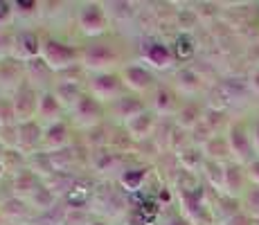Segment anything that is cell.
<instances>
[{
	"mask_svg": "<svg viewBox=\"0 0 259 225\" xmlns=\"http://www.w3.org/2000/svg\"><path fill=\"white\" fill-rule=\"evenodd\" d=\"M252 169H255V171H257V176H259V162L255 164V167H252ZM252 169H250V171H252Z\"/></svg>",
	"mask_w": 259,
	"mask_h": 225,
	"instance_id": "cell-1",
	"label": "cell"
}]
</instances>
